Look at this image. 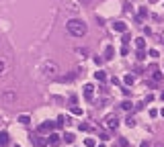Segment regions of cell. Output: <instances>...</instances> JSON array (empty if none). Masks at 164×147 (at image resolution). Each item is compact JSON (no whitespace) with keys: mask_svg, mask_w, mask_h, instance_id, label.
<instances>
[{"mask_svg":"<svg viewBox=\"0 0 164 147\" xmlns=\"http://www.w3.org/2000/svg\"><path fill=\"white\" fill-rule=\"evenodd\" d=\"M66 29H68L74 37H84V35H86V31H88L86 23L80 21V18H70V21L66 23Z\"/></svg>","mask_w":164,"mask_h":147,"instance_id":"6da1fadb","label":"cell"},{"mask_svg":"<svg viewBox=\"0 0 164 147\" xmlns=\"http://www.w3.org/2000/svg\"><path fill=\"white\" fill-rule=\"evenodd\" d=\"M43 74H45L47 78H53V76L58 74V65H55V61H45V63H43Z\"/></svg>","mask_w":164,"mask_h":147,"instance_id":"7a4b0ae2","label":"cell"},{"mask_svg":"<svg viewBox=\"0 0 164 147\" xmlns=\"http://www.w3.org/2000/svg\"><path fill=\"white\" fill-rule=\"evenodd\" d=\"M103 123H105V127H109V129H117V127H119V119H117V114H107Z\"/></svg>","mask_w":164,"mask_h":147,"instance_id":"3957f363","label":"cell"},{"mask_svg":"<svg viewBox=\"0 0 164 147\" xmlns=\"http://www.w3.org/2000/svg\"><path fill=\"white\" fill-rule=\"evenodd\" d=\"M53 127H55V123L45 121V123H41L39 125V133H53Z\"/></svg>","mask_w":164,"mask_h":147,"instance_id":"277c9868","label":"cell"},{"mask_svg":"<svg viewBox=\"0 0 164 147\" xmlns=\"http://www.w3.org/2000/svg\"><path fill=\"white\" fill-rule=\"evenodd\" d=\"M31 143H33L35 147H45L47 145L45 137H41V135H31Z\"/></svg>","mask_w":164,"mask_h":147,"instance_id":"5b68a950","label":"cell"},{"mask_svg":"<svg viewBox=\"0 0 164 147\" xmlns=\"http://www.w3.org/2000/svg\"><path fill=\"white\" fill-rule=\"evenodd\" d=\"M111 27H113V31H117V33H127V25H125L123 21H115Z\"/></svg>","mask_w":164,"mask_h":147,"instance_id":"8992f818","label":"cell"},{"mask_svg":"<svg viewBox=\"0 0 164 147\" xmlns=\"http://www.w3.org/2000/svg\"><path fill=\"white\" fill-rule=\"evenodd\" d=\"M92 94H94V86L92 84H86L84 86V98L86 100H92Z\"/></svg>","mask_w":164,"mask_h":147,"instance_id":"52a82bcc","label":"cell"},{"mask_svg":"<svg viewBox=\"0 0 164 147\" xmlns=\"http://www.w3.org/2000/svg\"><path fill=\"white\" fill-rule=\"evenodd\" d=\"M47 143H51V145H60V143H62V137L55 135V133H49V141H47Z\"/></svg>","mask_w":164,"mask_h":147,"instance_id":"ba28073f","label":"cell"},{"mask_svg":"<svg viewBox=\"0 0 164 147\" xmlns=\"http://www.w3.org/2000/svg\"><path fill=\"white\" fill-rule=\"evenodd\" d=\"M2 100H4V102H14V100H17V92H4V94H2Z\"/></svg>","mask_w":164,"mask_h":147,"instance_id":"9c48e42d","label":"cell"},{"mask_svg":"<svg viewBox=\"0 0 164 147\" xmlns=\"http://www.w3.org/2000/svg\"><path fill=\"white\" fill-rule=\"evenodd\" d=\"M94 80H99V82H105V80H107V74H105L103 70H96V74H94Z\"/></svg>","mask_w":164,"mask_h":147,"instance_id":"30bf717a","label":"cell"},{"mask_svg":"<svg viewBox=\"0 0 164 147\" xmlns=\"http://www.w3.org/2000/svg\"><path fill=\"white\" fill-rule=\"evenodd\" d=\"M8 139H10V137H8V133H0V147H6V145H8Z\"/></svg>","mask_w":164,"mask_h":147,"instance_id":"8fae6325","label":"cell"},{"mask_svg":"<svg viewBox=\"0 0 164 147\" xmlns=\"http://www.w3.org/2000/svg\"><path fill=\"white\" fill-rule=\"evenodd\" d=\"M113 55H115V49H113L111 45H109V47L105 49V57H103V59H111Z\"/></svg>","mask_w":164,"mask_h":147,"instance_id":"7c38bea8","label":"cell"},{"mask_svg":"<svg viewBox=\"0 0 164 147\" xmlns=\"http://www.w3.org/2000/svg\"><path fill=\"white\" fill-rule=\"evenodd\" d=\"M135 47L137 49H146V39H144V37H137V39H135Z\"/></svg>","mask_w":164,"mask_h":147,"instance_id":"4fadbf2b","label":"cell"},{"mask_svg":"<svg viewBox=\"0 0 164 147\" xmlns=\"http://www.w3.org/2000/svg\"><path fill=\"white\" fill-rule=\"evenodd\" d=\"M117 147H131V145H129V141H127L125 137H119V139H117Z\"/></svg>","mask_w":164,"mask_h":147,"instance_id":"5bb4252c","label":"cell"},{"mask_svg":"<svg viewBox=\"0 0 164 147\" xmlns=\"http://www.w3.org/2000/svg\"><path fill=\"white\" fill-rule=\"evenodd\" d=\"M154 72H158V65H156V63H152V65H148V70H146V74H148V76H152Z\"/></svg>","mask_w":164,"mask_h":147,"instance_id":"9a60e30c","label":"cell"},{"mask_svg":"<svg viewBox=\"0 0 164 147\" xmlns=\"http://www.w3.org/2000/svg\"><path fill=\"white\" fill-rule=\"evenodd\" d=\"M133 82H135V78H133L131 74H127V76H125V84H127V86H133Z\"/></svg>","mask_w":164,"mask_h":147,"instance_id":"2e32d148","label":"cell"},{"mask_svg":"<svg viewBox=\"0 0 164 147\" xmlns=\"http://www.w3.org/2000/svg\"><path fill=\"white\" fill-rule=\"evenodd\" d=\"M19 123H23V125H29V123H31V119H29L27 114H21V116H19Z\"/></svg>","mask_w":164,"mask_h":147,"instance_id":"e0dca14e","label":"cell"},{"mask_svg":"<svg viewBox=\"0 0 164 147\" xmlns=\"http://www.w3.org/2000/svg\"><path fill=\"white\" fill-rule=\"evenodd\" d=\"M125 123H127V127H135V119H133L131 114H129V116L125 119Z\"/></svg>","mask_w":164,"mask_h":147,"instance_id":"ac0fdd59","label":"cell"},{"mask_svg":"<svg viewBox=\"0 0 164 147\" xmlns=\"http://www.w3.org/2000/svg\"><path fill=\"white\" fill-rule=\"evenodd\" d=\"M62 139H66V143H74V135H72V133H66Z\"/></svg>","mask_w":164,"mask_h":147,"instance_id":"d6986e66","label":"cell"},{"mask_svg":"<svg viewBox=\"0 0 164 147\" xmlns=\"http://www.w3.org/2000/svg\"><path fill=\"white\" fill-rule=\"evenodd\" d=\"M72 114H76V116H82V108H80V106H72Z\"/></svg>","mask_w":164,"mask_h":147,"instance_id":"ffe728a7","label":"cell"},{"mask_svg":"<svg viewBox=\"0 0 164 147\" xmlns=\"http://www.w3.org/2000/svg\"><path fill=\"white\" fill-rule=\"evenodd\" d=\"M135 57H137V59L142 61V59L146 57V51H144V49H137V53H135Z\"/></svg>","mask_w":164,"mask_h":147,"instance_id":"44dd1931","label":"cell"},{"mask_svg":"<svg viewBox=\"0 0 164 147\" xmlns=\"http://www.w3.org/2000/svg\"><path fill=\"white\" fill-rule=\"evenodd\" d=\"M152 80H154V82H160V80H162V74H160V72H154V74H152Z\"/></svg>","mask_w":164,"mask_h":147,"instance_id":"7402d4cb","label":"cell"},{"mask_svg":"<svg viewBox=\"0 0 164 147\" xmlns=\"http://www.w3.org/2000/svg\"><path fill=\"white\" fill-rule=\"evenodd\" d=\"M84 145L86 147H94L96 145V141H94V139H84Z\"/></svg>","mask_w":164,"mask_h":147,"instance_id":"603a6c76","label":"cell"},{"mask_svg":"<svg viewBox=\"0 0 164 147\" xmlns=\"http://www.w3.org/2000/svg\"><path fill=\"white\" fill-rule=\"evenodd\" d=\"M131 106H133V104H131L129 100H125V102H123V104H121V108H123V110H129Z\"/></svg>","mask_w":164,"mask_h":147,"instance_id":"cb8c5ba5","label":"cell"},{"mask_svg":"<svg viewBox=\"0 0 164 147\" xmlns=\"http://www.w3.org/2000/svg\"><path fill=\"white\" fill-rule=\"evenodd\" d=\"M148 16V8H140V18H146Z\"/></svg>","mask_w":164,"mask_h":147,"instance_id":"d4e9b609","label":"cell"},{"mask_svg":"<svg viewBox=\"0 0 164 147\" xmlns=\"http://www.w3.org/2000/svg\"><path fill=\"white\" fill-rule=\"evenodd\" d=\"M103 61H105V59H103L101 55H94V63H96V65H103Z\"/></svg>","mask_w":164,"mask_h":147,"instance_id":"484cf974","label":"cell"},{"mask_svg":"<svg viewBox=\"0 0 164 147\" xmlns=\"http://www.w3.org/2000/svg\"><path fill=\"white\" fill-rule=\"evenodd\" d=\"M129 39H131V37H129V33H123V43H125V45L129 43Z\"/></svg>","mask_w":164,"mask_h":147,"instance_id":"4316f807","label":"cell"},{"mask_svg":"<svg viewBox=\"0 0 164 147\" xmlns=\"http://www.w3.org/2000/svg\"><path fill=\"white\" fill-rule=\"evenodd\" d=\"M90 129V125H86V123H80V131H88Z\"/></svg>","mask_w":164,"mask_h":147,"instance_id":"83f0119b","label":"cell"},{"mask_svg":"<svg viewBox=\"0 0 164 147\" xmlns=\"http://www.w3.org/2000/svg\"><path fill=\"white\" fill-rule=\"evenodd\" d=\"M127 53H129V49H127V45H123L121 47V55H127Z\"/></svg>","mask_w":164,"mask_h":147,"instance_id":"f1b7e54d","label":"cell"},{"mask_svg":"<svg viewBox=\"0 0 164 147\" xmlns=\"http://www.w3.org/2000/svg\"><path fill=\"white\" fill-rule=\"evenodd\" d=\"M150 57H158V51L156 49H150Z\"/></svg>","mask_w":164,"mask_h":147,"instance_id":"f546056e","label":"cell"},{"mask_svg":"<svg viewBox=\"0 0 164 147\" xmlns=\"http://www.w3.org/2000/svg\"><path fill=\"white\" fill-rule=\"evenodd\" d=\"M140 147H152V143H150V141H142V145Z\"/></svg>","mask_w":164,"mask_h":147,"instance_id":"4dcf8cb0","label":"cell"},{"mask_svg":"<svg viewBox=\"0 0 164 147\" xmlns=\"http://www.w3.org/2000/svg\"><path fill=\"white\" fill-rule=\"evenodd\" d=\"M2 72H4V61L0 59V74H2Z\"/></svg>","mask_w":164,"mask_h":147,"instance_id":"1f68e13d","label":"cell"},{"mask_svg":"<svg viewBox=\"0 0 164 147\" xmlns=\"http://www.w3.org/2000/svg\"><path fill=\"white\" fill-rule=\"evenodd\" d=\"M82 4H90V2H92V0H80Z\"/></svg>","mask_w":164,"mask_h":147,"instance_id":"d6a6232c","label":"cell"},{"mask_svg":"<svg viewBox=\"0 0 164 147\" xmlns=\"http://www.w3.org/2000/svg\"><path fill=\"white\" fill-rule=\"evenodd\" d=\"M154 147H164V143H154Z\"/></svg>","mask_w":164,"mask_h":147,"instance_id":"836d02e7","label":"cell"},{"mask_svg":"<svg viewBox=\"0 0 164 147\" xmlns=\"http://www.w3.org/2000/svg\"><path fill=\"white\" fill-rule=\"evenodd\" d=\"M160 100H162V102H164V92H162V94H160Z\"/></svg>","mask_w":164,"mask_h":147,"instance_id":"e575fe53","label":"cell"},{"mask_svg":"<svg viewBox=\"0 0 164 147\" xmlns=\"http://www.w3.org/2000/svg\"><path fill=\"white\" fill-rule=\"evenodd\" d=\"M160 114H162V116H164V108H162V110H160Z\"/></svg>","mask_w":164,"mask_h":147,"instance_id":"d590c367","label":"cell"},{"mask_svg":"<svg viewBox=\"0 0 164 147\" xmlns=\"http://www.w3.org/2000/svg\"><path fill=\"white\" fill-rule=\"evenodd\" d=\"M94 147H105V145H94Z\"/></svg>","mask_w":164,"mask_h":147,"instance_id":"8d00e7d4","label":"cell"},{"mask_svg":"<svg viewBox=\"0 0 164 147\" xmlns=\"http://www.w3.org/2000/svg\"><path fill=\"white\" fill-rule=\"evenodd\" d=\"M150 2H158V0H150Z\"/></svg>","mask_w":164,"mask_h":147,"instance_id":"74e56055","label":"cell"},{"mask_svg":"<svg viewBox=\"0 0 164 147\" xmlns=\"http://www.w3.org/2000/svg\"><path fill=\"white\" fill-rule=\"evenodd\" d=\"M14 147H21V145H14Z\"/></svg>","mask_w":164,"mask_h":147,"instance_id":"f35d334b","label":"cell"}]
</instances>
